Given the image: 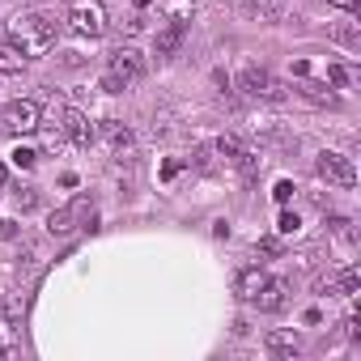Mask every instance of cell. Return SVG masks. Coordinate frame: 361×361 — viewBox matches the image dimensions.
Here are the masks:
<instances>
[{"label": "cell", "mask_w": 361, "mask_h": 361, "mask_svg": "<svg viewBox=\"0 0 361 361\" xmlns=\"http://www.w3.org/2000/svg\"><path fill=\"white\" fill-rule=\"evenodd\" d=\"M9 38L26 51V56H38V51H47L51 43H56V17H47V13H17L9 22Z\"/></svg>", "instance_id": "obj_1"}, {"label": "cell", "mask_w": 361, "mask_h": 361, "mask_svg": "<svg viewBox=\"0 0 361 361\" xmlns=\"http://www.w3.org/2000/svg\"><path fill=\"white\" fill-rule=\"evenodd\" d=\"M264 344H268V353H277V357H297V348H302V340H297L293 332H268Z\"/></svg>", "instance_id": "obj_14"}, {"label": "cell", "mask_w": 361, "mask_h": 361, "mask_svg": "<svg viewBox=\"0 0 361 361\" xmlns=\"http://www.w3.org/2000/svg\"><path fill=\"white\" fill-rule=\"evenodd\" d=\"M297 94H302L306 102H315V107H336V102H340V98L332 94V85H327V81H302V85H297Z\"/></svg>", "instance_id": "obj_12"}, {"label": "cell", "mask_w": 361, "mask_h": 361, "mask_svg": "<svg viewBox=\"0 0 361 361\" xmlns=\"http://www.w3.org/2000/svg\"><path fill=\"white\" fill-rule=\"evenodd\" d=\"M268 281H272V277H268L264 268H242V272L234 277V293H238L242 302H251L255 293H260V289L268 285Z\"/></svg>", "instance_id": "obj_9"}, {"label": "cell", "mask_w": 361, "mask_h": 361, "mask_svg": "<svg viewBox=\"0 0 361 361\" xmlns=\"http://www.w3.org/2000/svg\"><path fill=\"white\" fill-rule=\"evenodd\" d=\"M336 43H344V47H357V26H353V22L336 26Z\"/></svg>", "instance_id": "obj_24"}, {"label": "cell", "mask_w": 361, "mask_h": 361, "mask_svg": "<svg viewBox=\"0 0 361 361\" xmlns=\"http://www.w3.org/2000/svg\"><path fill=\"white\" fill-rule=\"evenodd\" d=\"M183 30H187V22H183V17H175V22L158 34V56H170V51L179 47V38H183Z\"/></svg>", "instance_id": "obj_16"}, {"label": "cell", "mask_w": 361, "mask_h": 361, "mask_svg": "<svg viewBox=\"0 0 361 361\" xmlns=\"http://www.w3.org/2000/svg\"><path fill=\"white\" fill-rule=\"evenodd\" d=\"M213 153H221V158H226V162L234 166V162L242 158V153H246V145H242L238 136H230V132H226V136H217V145H213Z\"/></svg>", "instance_id": "obj_17"}, {"label": "cell", "mask_w": 361, "mask_h": 361, "mask_svg": "<svg viewBox=\"0 0 361 361\" xmlns=\"http://www.w3.org/2000/svg\"><path fill=\"white\" fill-rule=\"evenodd\" d=\"M0 183H5V166H0Z\"/></svg>", "instance_id": "obj_33"}, {"label": "cell", "mask_w": 361, "mask_h": 361, "mask_svg": "<svg viewBox=\"0 0 361 361\" xmlns=\"http://www.w3.org/2000/svg\"><path fill=\"white\" fill-rule=\"evenodd\" d=\"M60 132H64V140H73V145H81V149H89L94 136H98V128H94L89 115H81V111H60Z\"/></svg>", "instance_id": "obj_7"}, {"label": "cell", "mask_w": 361, "mask_h": 361, "mask_svg": "<svg viewBox=\"0 0 361 361\" xmlns=\"http://www.w3.org/2000/svg\"><path fill=\"white\" fill-rule=\"evenodd\" d=\"M13 204H17L22 213H30V209H38V191H34V187H17V191H13Z\"/></svg>", "instance_id": "obj_21"}, {"label": "cell", "mask_w": 361, "mask_h": 361, "mask_svg": "<svg viewBox=\"0 0 361 361\" xmlns=\"http://www.w3.org/2000/svg\"><path fill=\"white\" fill-rule=\"evenodd\" d=\"M336 281H340V293H357V289H361V268H357V264H344V268L336 272Z\"/></svg>", "instance_id": "obj_19"}, {"label": "cell", "mask_w": 361, "mask_h": 361, "mask_svg": "<svg viewBox=\"0 0 361 361\" xmlns=\"http://www.w3.org/2000/svg\"><path fill=\"white\" fill-rule=\"evenodd\" d=\"M68 30L81 34V38H98L102 30H107V9L98 5V0H73V9H68Z\"/></svg>", "instance_id": "obj_3"}, {"label": "cell", "mask_w": 361, "mask_h": 361, "mask_svg": "<svg viewBox=\"0 0 361 361\" xmlns=\"http://www.w3.org/2000/svg\"><path fill=\"white\" fill-rule=\"evenodd\" d=\"M327 85H332V89L353 85V68H348V64H332V68H327Z\"/></svg>", "instance_id": "obj_20"}, {"label": "cell", "mask_w": 361, "mask_h": 361, "mask_svg": "<svg viewBox=\"0 0 361 361\" xmlns=\"http://www.w3.org/2000/svg\"><path fill=\"white\" fill-rule=\"evenodd\" d=\"M34 162H38V153H34V149H17V153H13V166H17V170H30Z\"/></svg>", "instance_id": "obj_23"}, {"label": "cell", "mask_w": 361, "mask_h": 361, "mask_svg": "<svg viewBox=\"0 0 361 361\" xmlns=\"http://www.w3.org/2000/svg\"><path fill=\"white\" fill-rule=\"evenodd\" d=\"M9 234H13V226H9L5 217H0V238H9Z\"/></svg>", "instance_id": "obj_32"}, {"label": "cell", "mask_w": 361, "mask_h": 361, "mask_svg": "<svg viewBox=\"0 0 361 361\" xmlns=\"http://www.w3.org/2000/svg\"><path fill=\"white\" fill-rule=\"evenodd\" d=\"M81 217H94L89 200H77V204H68V209H56V213L47 217V230H51V234H68V230H77Z\"/></svg>", "instance_id": "obj_8"}, {"label": "cell", "mask_w": 361, "mask_h": 361, "mask_svg": "<svg viewBox=\"0 0 361 361\" xmlns=\"http://www.w3.org/2000/svg\"><path fill=\"white\" fill-rule=\"evenodd\" d=\"M26 51L13 43V38H0V73H5V77H17L22 68H26Z\"/></svg>", "instance_id": "obj_10"}, {"label": "cell", "mask_w": 361, "mask_h": 361, "mask_svg": "<svg viewBox=\"0 0 361 361\" xmlns=\"http://www.w3.org/2000/svg\"><path fill=\"white\" fill-rule=\"evenodd\" d=\"M251 302L260 306V311H281V306H285V281H268L260 293L251 297Z\"/></svg>", "instance_id": "obj_13"}, {"label": "cell", "mask_w": 361, "mask_h": 361, "mask_svg": "<svg viewBox=\"0 0 361 361\" xmlns=\"http://www.w3.org/2000/svg\"><path fill=\"white\" fill-rule=\"evenodd\" d=\"M315 293H327V297H340V281H336V277H319V281H315Z\"/></svg>", "instance_id": "obj_25"}, {"label": "cell", "mask_w": 361, "mask_h": 361, "mask_svg": "<svg viewBox=\"0 0 361 361\" xmlns=\"http://www.w3.org/2000/svg\"><path fill=\"white\" fill-rule=\"evenodd\" d=\"M336 9H357V0H332Z\"/></svg>", "instance_id": "obj_31"}, {"label": "cell", "mask_w": 361, "mask_h": 361, "mask_svg": "<svg viewBox=\"0 0 361 361\" xmlns=\"http://www.w3.org/2000/svg\"><path fill=\"white\" fill-rule=\"evenodd\" d=\"M34 5H43V0H34Z\"/></svg>", "instance_id": "obj_34"}, {"label": "cell", "mask_w": 361, "mask_h": 361, "mask_svg": "<svg viewBox=\"0 0 361 361\" xmlns=\"http://www.w3.org/2000/svg\"><path fill=\"white\" fill-rule=\"evenodd\" d=\"M255 255H268V260H272V255H281V242L277 238H260V242H255Z\"/></svg>", "instance_id": "obj_26"}, {"label": "cell", "mask_w": 361, "mask_h": 361, "mask_svg": "<svg viewBox=\"0 0 361 361\" xmlns=\"http://www.w3.org/2000/svg\"><path fill=\"white\" fill-rule=\"evenodd\" d=\"M102 136H107V145L115 149V153H124V149H132V128L124 124V119H102V128H98Z\"/></svg>", "instance_id": "obj_11"}, {"label": "cell", "mask_w": 361, "mask_h": 361, "mask_svg": "<svg viewBox=\"0 0 361 361\" xmlns=\"http://www.w3.org/2000/svg\"><path fill=\"white\" fill-rule=\"evenodd\" d=\"M332 234H336L340 242H357V230H353L348 217H332Z\"/></svg>", "instance_id": "obj_22"}, {"label": "cell", "mask_w": 361, "mask_h": 361, "mask_svg": "<svg viewBox=\"0 0 361 361\" xmlns=\"http://www.w3.org/2000/svg\"><path fill=\"white\" fill-rule=\"evenodd\" d=\"M246 5H251V13L260 22H272V17L285 13V0H246Z\"/></svg>", "instance_id": "obj_18"}, {"label": "cell", "mask_w": 361, "mask_h": 361, "mask_svg": "<svg viewBox=\"0 0 361 361\" xmlns=\"http://www.w3.org/2000/svg\"><path fill=\"white\" fill-rule=\"evenodd\" d=\"M22 353V340H17V327L9 319H0V361H13Z\"/></svg>", "instance_id": "obj_15"}, {"label": "cell", "mask_w": 361, "mask_h": 361, "mask_svg": "<svg viewBox=\"0 0 361 361\" xmlns=\"http://www.w3.org/2000/svg\"><path fill=\"white\" fill-rule=\"evenodd\" d=\"M102 89H107V94H124L128 85H124V81H119L115 73H102Z\"/></svg>", "instance_id": "obj_29"}, {"label": "cell", "mask_w": 361, "mask_h": 361, "mask_svg": "<svg viewBox=\"0 0 361 361\" xmlns=\"http://www.w3.org/2000/svg\"><path fill=\"white\" fill-rule=\"evenodd\" d=\"M38 124H43V111H38V102H30V98H17V102H9V107L0 111V128L13 132V136L38 132Z\"/></svg>", "instance_id": "obj_4"}, {"label": "cell", "mask_w": 361, "mask_h": 361, "mask_svg": "<svg viewBox=\"0 0 361 361\" xmlns=\"http://www.w3.org/2000/svg\"><path fill=\"white\" fill-rule=\"evenodd\" d=\"M293 191H297V187H293V183H289V179H281V183H277V191H272V196H277V204H289V200H293Z\"/></svg>", "instance_id": "obj_27"}, {"label": "cell", "mask_w": 361, "mask_h": 361, "mask_svg": "<svg viewBox=\"0 0 361 361\" xmlns=\"http://www.w3.org/2000/svg\"><path fill=\"white\" fill-rule=\"evenodd\" d=\"M315 170H319L323 183H336V187H353L357 183V170H353V162L344 158V153H319Z\"/></svg>", "instance_id": "obj_6"}, {"label": "cell", "mask_w": 361, "mask_h": 361, "mask_svg": "<svg viewBox=\"0 0 361 361\" xmlns=\"http://www.w3.org/2000/svg\"><path fill=\"white\" fill-rule=\"evenodd\" d=\"M179 166H183V162H166V166H162V179H175V175H179Z\"/></svg>", "instance_id": "obj_30"}, {"label": "cell", "mask_w": 361, "mask_h": 361, "mask_svg": "<svg viewBox=\"0 0 361 361\" xmlns=\"http://www.w3.org/2000/svg\"><path fill=\"white\" fill-rule=\"evenodd\" d=\"M238 85H242V94L260 98V102H285V98H289L285 81H277V77H272L268 68H260V64H246L242 77H238Z\"/></svg>", "instance_id": "obj_2"}, {"label": "cell", "mask_w": 361, "mask_h": 361, "mask_svg": "<svg viewBox=\"0 0 361 361\" xmlns=\"http://www.w3.org/2000/svg\"><path fill=\"white\" fill-rule=\"evenodd\" d=\"M107 73H115L124 85H136L140 77H145V56L136 47H115L111 51V64H107Z\"/></svg>", "instance_id": "obj_5"}, {"label": "cell", "mask_w": 361, "mask_h": 361, "mask_svg": "<svg viewBox=\"0 0 361 361\" xmlns=\"http://www.w3.org/2000/svg\"><path fill=\"white\" fill-rule=\"evenodd\" d=\"M297 226H302V221H297V213H281V221H277V230H281V234H297Z\"/></svg>", "instance_id": "obj_28"}]
</instances>
